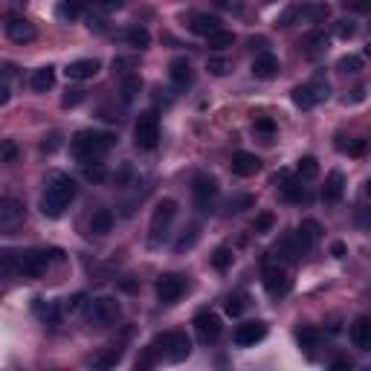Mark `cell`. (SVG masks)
<instances>
[{"instance_id": "11a10c76", "label": "cell", "mask_w": 371, "mask_h": 371, "mask_svg": "<svg viewBox=\"0 0 371 371\" xmlns=\"http://www.w3.org/2000/svg\"><path fill=\"white\" fill-rule=\"evenodd\" d=\"M264 3H276V0H264Z\"/></svg>"}, {"instance_id": "ac0fdd59", "label": "cell", "mask_w": 371, "mask_h": 371, "mask_svg": "<svg viewBox=\"0 0 371 371\" xmlns=\"http://www.w3.org/2000/svg\"><path fill=\"white\" fill-rule=\"evenodd\" d=\"M343 195H345V174L343 171H331L325 186H322V200L334 206V203L343 200Z\"/></svg>"}, {"instance_id": "f546056e", "label": "cell", "mask_w": 371, "mask_h": 371, "mask_svg": "<svg viewBox=\"0 0 371 371\" xmlns=\"http://www.w3.org/2000/svg\"><path fill=\"white\" fill-rule=\"evenodd\" d=\"M198 238H200V230H198V223H191L189 230H183V235L177 238V244H174V252H186L198 244Z\"/></svg>"}, {"instance_id": "cb8c5ba5", "label": "cell", "mask_w": 371, "mask_h": 371, "mask_svg": "<svg viewBox=\"0 0 371 371\" xmlns=\"http://www.w3.org/2000/svg\"><path fill=\"white\" fill-rule=\"evenodd\" d=\"M191 32H195V35H203V38H209L212 35V32H218L221 29V21L215 18V15H206V12H200V15H195V18H191Z\"/></svg>"}, {"instance_id": "f1b7e54d", "label": "cell", "mask_w": 371, "mask_h": 371, "mask_svg": "<svg viewBox=\"0 0 371 371\" xmlns=\"http://www.w3.org/2000/svg\"><path fill=\"white\" fill-rule=\"evenodd\" d=\"M273 252H276L282 261H296V258L302 255V250H299V244H296V238H282Z\"/></svg>"}, {"instance_id": "f5cc1de1", "label": "cell", "mask_w": 371, "mask_h": 371, "mask_svg": "<svg viewBox=\"0 0 371 371\" xmlns=\"http://www.w3.org/2000/svg\"><path fill=\"white\" fill-rule=\"evenodd\" d=\"M218 6H223V9H238L235 0H218Z\"/></svg>"}, {"instance_id": "bcb514c9", "label": "cell", "mask_w": 371, "mask_h": 371, "mask_svg": "<svg viewBox=\"0 0 371 371\" xmlns=\"http://www.w3.org/2000/svg\"><path fill=\"white\" fill-rule=\"evenodd\" d=\"M345 6L354 12H368L371 9V0H345Z\"/></svg>"}, {"instance_id": "e0dca14e", "label": "cell", "mask_w": 371, "mask_h": 371, "mask_svg": "<svg viewBox=\"0 0 371 371\" xmlns=\"http://www.w3.org/2000/svg\"><path fill=\"white\" fill-rule=\"evenodd\" d=\"M279 58L273 55V53H261V55H255L252 61V76L255 78H261V82H270V78H276L279 76Z\"/></svg>"}, {"instance_id": "c3c4849f", "label": "cell", "mask_w": 371, "mask_h": 371, "mask_svg": "<svg viewBox=\"0 0 371 371\" xmlns=\"http://www.w3.org/2000/svg\"><path fill=\"white\" fill-rule=\"evenodd\" d=\"M85 96H82V90H73V96H64V107H70V105H78Z\"/></svg>"}, {"instance_id": "83f0119b", "label": "cell", "mask_w": 371, "mask_h": 371, "mask_svg": "<svg viewBox=\"0 0 371 371\" xmlns=\"http://www.w3.org/2000/svg\"><path fill=\"white\" fill-rule=\"evenodd\" d=\"M282 200H290V203L308 200V191H304L302 180H284L282 183Z\"/></svg>"}, {"instance_id": "4fadbf2b", "label": "cell", "mask_w": 371, "mask_h": 371, "mask_svg": "<svg viewBox=\"0 0 371 371\" xmlns=\"http://www.w3.org/2000/svg\"><path fill=\"white\" fill-rule=\"evenodd\" d=\"M195 331L203 343H218L221 334H223V325H221V316H215L212 311H203L195 316Z\"/></svg>"}, {"instance_id": "7dc6e473", "label": "cell", "mask_w": 371, "mask_h": 371, "mask_svg": "<svg viewBox=\"0 0 371 371\" xmlns=\"http://www.w3.org/2000/svg\"><path fill=\"white\" fill-rule=\"evenodd\" d=\"M270 227H273V215H261L255 221V232H267Z\"/></svg>"}, {"instance_id": "60d3db41", "label": "cell", "mask_w": 371, "mask_h": 371, "mask_svg": "<svg viewBox=\"0 0 371 371\" xmlns=\"http://www.w3.org/2000/svg\"><path fill=\"white\" fill-rule=\"evenodd\" d=\"M212 264H215L218 270H227V267L232 264V250H230V247H221V250L212 255Z\"/></svg>"}, {"instance_id": "8fae6325", "label": "cell", "mask_w": 371, "mask_h": 371, "mask_svg": "<svg viewBox=\"0 0 371 371\" xmlns=\"http://www.w3.org/2000/svg\"><path fill=\"white\" fill-rule=\"evenodd\" d=\"M186 290H189L186 276H177V273H169V276H163L157 282V296H159V302H166V304H174L186 293Z\"/></svg>"}, {"instance_id": "603a6c76", "label": "cell", "mask_w": 371, "mask_h": 371, "mask_svg": "<svg viewBox=\"0 0 371 371\" xmlns=\"http://www.w3.org/2000/svg\"><path fill=\"white\" fill-rule=\"evenodd\" d=\"M351 343L360 351L371 348V319L368 316H357V322L351 325Z\"/></svg>"}, {"instance_id": "e575fe53", "label": "cell", "mask_w": 371, "mask_h": 371, "mask_svg": "<svg viewBox=\"0 0 371 371\" xmlns=\"http://www.w3.org/2000/svg\"><path fill=\"white\" fill-rule=\"evenodd\" d=\"M78 3H90L93 9H102V12H117L128 3V0H78Z\"/></svg>"}, {"instance_id": "b9f144b4", "label": "cell", "mask_w": 371, "mask_h": 371, "mask_svg": "<svg viewBox=\"0 0 371 371\" xmlns=\"http://www.w3.org/2000/svg\"><path fill=\"white\" fill-rule=\"evenodd\" d=\"M319 174V166H316V159L313 157H304V159H299V177H316Z\"/></svg>"}, {"instance_id": "1f68e13d", "label": "cell", "mask_w": 371, "mask_h": 371, "mask_svg": "<svg viewBox=\"0 0 371 371\" xmlns=\"http://www.w3.org/2000/svg\"><path fill=\"white\" fill-rule=\"evenodd\" d=\"M125 41L131 44V46H139V50H145V46L151 44V35H148V29L131 26V29H128V35H125Z\"/></svg>"}, {"instance_id": "d6986e66", "label": "cell", "mask_w": 371, "mask_h": 371, "mask_svg": "<svg viewBox=\"0 0 371 371\" xmlns=\"http://www.w3.org/2000/svg\"><path fill=\"white\" fill-rule=\"evenodd\" d=\"M6 35L15 41V44H29V41H35V26H32L26 18H9L6 24Z\"/></svg>"}, {"instance_id": "d590c367", "label": "cell", "mask_w": 371, "mask_h": 371, "mask_svg": "<svg viewBox=\"0 0 371 371\" xmlns=\"http://www.w3.org/2000/svg\"><path fill=\"white\" fill-rule=\"evenodd\" d=\"M78 9H82V3H78V0H64V3L58 6V18L76 21V18H78Z\"/></svg>"}, {"instance_id": "5b68a950", "label": "cell", "mask_w": 371, "mask_h": 371, "mask_svg": "<svg viewBox=\"0 0 371 371\" xmlns=\"http://www.w3.org/2000/svg\"><path fill=\"white\" fill-rule=\"evenodd\" d=\"M328 96H331V85H328L322 76H316V78H311L308 85H299V87L293 90V102H296L302 110H311V107H316V105H322V102H328Z\"/></svg>"}, {"instance_id": "30bf717a", "label": "cell", "mask_w": 371, "mask_h": 371, "mask_svg": "<svg viewBox=\"0 0 371 371\" xmlns=\"http://www.w3.org/2000/svg\"><path fill=\"white\" fill-rule=\"evenodd\" d=\"M24 223V203L15 198H0V232H15Z\"/></svg>"}, {"instance_id": "277c9868", "label": "cell", "mask_w": 371, "mask_h": 371, "mask_svg": "<svg viewBox=\"0 0 371 371\" xmlns=\"http://www.w3.org/2000/svg\"><path fill=\"white\" fill-rule=\"evenodd\" d=\"M151 345L157 348V354H163V357H166L169 363H183V360H189V354H191L189 336L180 334V331H171V334L157 336V340H154Z\"/></svg>"}, {"instance_id": "ba28073f", "label": "cell", "mask_w": 371, "mask_h": 371, "mask_svg": "<svg viewBox=\"0 0 371 371\" xmlns=\"http://www.w3.org/2000/svg\"><path fill=\"white\" fill-rule=\"evenodd\" d=\"M134 142L142 151H154L159 142V122L154 114H139L137 125H134Z\"/></svg>"}, {"instance_id": "681fc988", "label": "cell", "mask_w": 371, "mask_h": 371, "mask_svg": "<svg viewBox=\"0 0 371 371\" xmlns=\"http://www.w3.org/2000/svg\"><path fill=\"white\" fill-rule=\"evenodd\" d=\"M273 128H276V125H273L270 119H255V131H264V134H273Z\"/></svg>"}, {"instance_id": "d6a6232c", "label": "cell", "mask_w": 371, "mask_h": 371, "mask_svg": "<svg viewBox=\"0 0 371 371\" xmlns=\"http://www.w3.org/2000/svg\"><path fill=\"white\" fill-rule=\"evenodd\" d=\"M232 44H235V35H232V32L218 29V32H212V35H209V46H212V50H227V46H232Z\"/></svg>"}, {"instance_id": "836d02e7", "label": "cell", "mask_w": 371, "mask_h": 371, "mask_svg": "<svg viewBox=\"0 0 371 371\" xmlns=\"http://www.w3.org/2000/svg\"><path fill=\"white\" fill-rule=\"evenodd\" d=\"M85 177L93 183H102L105 177H107V169L99 163V159H90V163H85Z\"/></svg>"}, {"instance_id": "f6af8a7d", "label": "cell", "mask_w": 371, "mask_h": 371, "mask_svg": "<svg viewBox=\"0 0 371 371\" xmlns=\"http://www.w3.org/2000/svg\"><path fill=\"white\" fill-rule=\"evenodd\" d=\"M227 67H230V64L223 61V58H212V61H209V70H212L215 76H223V73H227Z\"/></svg>"}, {"instance_id": "5bb4252c", "label": "cell", "mask_w": 371, "mask_h": 371, "mask_svg": "<svg viewBox=\"0 0 371 371\" xmlns=\"http://www.w3.org/2000/svg\"><path fill=\"white\" fill-rule=\"evenodd\" d=\"M264 287H267V293H270V296L282 299V296L290 293L293 282H290V276H287V270H284V267H267V270H264Z\"/></svg>"}, {"instance_id": "db71d44e", "label": "cell", "mask_w": 371, "mask_h": 371, "mask_svg": "<svg viewBox=\"0 0 371 371\" xmlns=\"http://www.w3.org/2000/svg\"><path fill=\"white\" fill-rule=\"evenodd\" d=\"M334 368H351V363H348V360H336Z\"/></svg>"}, {"instance_id": "52a82bcc", "label": "cell", "mask_w": 371, "mask_h": 371, "mask_svg": "<svg viewBox=\"0 0 371 371\" xmlns=\"http://www.w3.org/2000/svg\"><path fill=\"white\" fill-rule=\"evenodd\" d=\"M174 215H177V203L174 200H163L157 209H154V218H151V227H148V241L157 247V244H163L166 241V235H169V230H171V221H174Z\"/></svg>"}, {"instance_id": "f907efd6", "label": "cell", "mask_w": 371, "mask_h": 371, "mask_svg": "<svg viewBox=\"0 0 371 371\" xmlns=\"http://www.w3.org/2000/svg\"><path fill=\"white\" fill-rule=\"evenodd\" d=\"M9 102V87L6 85H0V107H3Z\"/></svg>"}, {"instance_id": "7bdbcfd3", "label": "cell", "mask_w": 371, "mask_h": 371, "mask_svg": "<svg viewBox=\"0 0 371 371\" xmlns=\"http://www.w3.org/2000/svg\"><path fill=\"white\" fill-rule=\"evenodd\" d=\"M334 32H336V38H351V35H357V24L354 21H336Z\"/></svg>"}, {"instance_id": "4316f807", "label": "cell", "mask_w": 371, "mask_h": 371, "mask_svg": "<svg viewBox=\"0 0 371 371\" xmlns=\"http://www.w3.org/2000/svg\"><path fill=\"white\" fill-rule=\"evenodd\" d=\"M110 230H114V215H110L107 209H99V212L90 218V232L93 235H107Z\"/></svg>"}, {"instance_id": "7a4b0ae2", "label": "cell", "mask_w": 371, "mask_h": 371, "mask_svg": "<svg viewBox=\"0 0 371 371\" xmlns=\"http://www.w3.org/2000/svg\"><path fill=\"white\" fill-rule=\"evenodd\" d=\"M73 198H76V180L70 174L55 171L50 177V183H46L44 198H41V212L55 221V218H61L64 212H67V206L73 203Z\"/></svg>"}, {"instance_id": "484cf974", "label": "cell", "mask_w": 371, "mask_h": 371, "mask_svg": "<svg viewBox=\"0 0 371 371\" xmlns=\"http://www.w3.org/2000/svg\"><path fill=\"white\" fill-rule=\"evenodd\" d=\"M53 85H55V70L53 67H41V70L32 73V90L35 93H46Z\"/></svg>"}, {"instance_id": "8992f818", "label": "cell", "mask_w": 371, "mask_h": 371, "mask_svg": "<svg viewBox=\"0 0 371 371\" xmlns=\"http://www.w3.org/2000/svg\"><path fill=\"white\" fill-rule=\"evenodd\" d=\"M119 319V302L114 296H99L87 304V322L96 328H110Z\"/></svg>"}, {"instance_id": "7402d4cb", "label": "cell", "mask_w": 371, "mask_h": 371, "mask_svg": "<svg viewBox=\"0 0 371 371\" xmlns=\"http://www.w3.org/2000/svg\"><path fill=\"white\" fill-rule=\"evenodd\" d=\"M169 73H171V82H174L177 90H186L191 82H195V73H191V64L186 58L171 61V70Z\"/></svg>"}, {"instance_id": "ee69618b", "label": "cell", "mask_w": 371, "mask_h": 371, "mask_svg": "<svg viewBox=\"0 0 371 371\" xmlns=\"http://www.w3.org/2000/svg\"><path fill=\"white\" fill-rule=\"evenodd\" d=\"M299 343H302V348H316V343H319V334L316 331H302L299 334Z\"/></svg>"}, {"instance_id": "ffe728a7", "label": "cell", "mask_w": 371, "mask_h": 371, "mask_svg": "<svg viewBox=\"0 0 371 371\" xmlns=\"http://www.w3.org/2000/svg\"><path fill=\"white\" fill-rule=\"evenodd\" d=\"M258 171H261V159H258L255 154L238 151V154L232 157V174H238V177H252V174H258Z\"/></svg>"}, {"instance_id": "8d00e7d4", "label": "cell", "mask_w": 371, "mask_h": 371, "mask_svg": "<svg viewBox=\"0 0 371 371\" xmlns=\"http://www.w3.org/2000/svg\"><path fill=\"white\" fill-rule=\"evenodd\" d=\"M336 70L340 73H360L363 70V58L360 55H345V58H340V64H336Z\"/></svg>"}, {"instance_id": "2e32d148", "label": "cell", "mask_w": 371, "mask_h": 371, "mask_svg": "<svg viewBox=\"0 0 371 371\" xmlns=\"http://www.w3.org/2000/svg\"><path fill=\"white\" fill-rule=\"evenodd\" d=\"M319 238H322V227H319V223H316L313 218H308V221H302V223H299L296 244H299V250H302V252L313 250V247L319 244Z\"/></svg>"}, {"instance_id": "816d5d0a", "label": "cell", "mask_w": 371, "mask_h": 371, "mask_svg": "<svg viewBox=\"0 0 371 371\" xmlns=\"http://www.w3.org/2000/svg\"><path fill=\"white\" fill-rule=\"evenodd\" d=\"M331 250H334V255H336V258H343V255H345V247L340 244V241H336V244H334Z\"/></svg>"}, {"instance_id": "ab89813d", "label": "cell", "mask_w": 371, "mask_h": 371, "mask_svg": "<svg viewBox=\"0 0 371 371\" xmlns=\"http://www.w3.org/2000/svg\"><path fill=\"white\" fill-rule=\"evenodd\" d=\"M244 308H247V296H244V293H232V296L227 299V313H230V316H238Z\"/></svg>"}, {"instance_id": "44dd1931", "label": "cell", "mask_w": 371, "mask_h": 371, "mask_svg": "<svg viewBox=\"0 0 371 371\" xmlns=\"http://www.w3.org/2000/svg\"><path fill=\"white\" fill-rule=\"evenodd\" d=\"M67 78L70 82H87V78H93L96 73H99V61L96 58H82V61H73L67 70Z\"/></svg>"}, {"instance_id": "3957f363", "label": "cell", "mask_w": 371, "mask_h": 371, "mask_svg": "<svg viewBox=\"0 0 371 371\" xmlns=\"http://www.w3.org/2000/svg\"><path fill=\"white\" fill-rule=\"evenodd\" d=\"M114 142H117V137L107 134V131H82L73 139V154L82 159V163H90V159L105 157L114 148Z\"/></svg>"}, {"instance_id": "d4e9b609", "label": "cell", "mask_w": 371, "mask_h": 371, "mask_svg": "<svg viewBox=\"0 0 371 371\" xmlns=\"http://www.w3.org/2000/svg\"><path fill=\"white\" fill-rule=\"evenodd\" d=\"M328 53V35L325 32H313V35H308V41H304V58H322Z\"/></svg>"}, {"instance_id": "f35d334b", "label": "cell", "mask_w": 371, "mask_h": 371, "mask_svg": "<svg viewBox=\"0 0 371 371\" xmlns=\"http://www.w3.org/2000/svg\"><path fill=\"white\" fill-rule=\"evenodd\" d=\"M255 203V198L252 195H241V198H232L230 203H227V212L230 215H238V212H244V209H250Z\"/></svg>"}, {"instance_id": "4dcf8cb0", "label": "cell", "mask_w": 371, "mask_h": 371, "mask_svg": "<svg viewBox=\"0 0 371 371\" xmlns=\"http://www.w3.org/2000/svg\"><path fill=\"white\" fill-rule=\"evenodd\" d=\"M139 90H142V78L139 76H125L122 78V99L125 102H134Z\"/></svg>"}, {"instance_id": "7c38bea8", "label": "cell", "mask_w": 371, "mask_h": 371, "mask_svg": "<svg viewBox=\"0 0 371 371\" xmlns=\"http://www.w3.org/2000/svg\"><path fill=\"white\" fill-rule=\"evenodd\" d=\"M264 336H267V325H264L261 319H252V322H244V325L235 328L232 340H235V345H241V348H250V345H255V343H261Z\"/></svg>"}, {"instance_id": "9c48e42d", "label": "cell", "mask_w": 371, "mask_h": 371, "mask_svg": "<svg viewBox=\"0 0 371 371\" xmlns=\"http://www.w3.org/2000/svg\"><path fill=\"white\" fill-rule=\"evenodd\" d=\"M191 195H195V206L200 209V212H209L218 200V180L209 177V174H200L195 180V186H191Z\"/></svg>"}, {"instance_id": "9a60e30c", "label": "cell", "mask_w": 371, "mask_h": 371, "mask_svg": "<svg viewBox=\"0 0 371 371\" xmlns=\"http://www.w3.org/2000/svg\"><path fill=\"white\" fill-rule=\"evenodd\" d=\"M328 3H316V0H308V3H296L293 6V24L304 21V24H322L328 18Z\"/></svg>"}, {"instance_id": "6da1fadb", "label": "cell", "mask_w": 371, "mask_h": 371, "mask_svg": "<svg viewBox=\"0 0 371 371\" xmlns=\"http://www.w3.org/2000/svg\"><path fill=\"white\" fill-rule=\"evenodd\" d=\"M50 267V255L38 250H0V282L3 279H35Z\"/></svg>"}, {"instance_id": "74e56055", "label": "cell", "mask_w": 371, "mask_h": 371, "mask_svg": "<svg viewBox=\"0 0 371 371\" xmlns=\"http://www.w3.org/2000/svg\"><path fill=\"white\" fill-rule=\"evenodd\" d=\"M18 159V145L12 139H0V163H15Z\"/></svg>"}]
</instances>
